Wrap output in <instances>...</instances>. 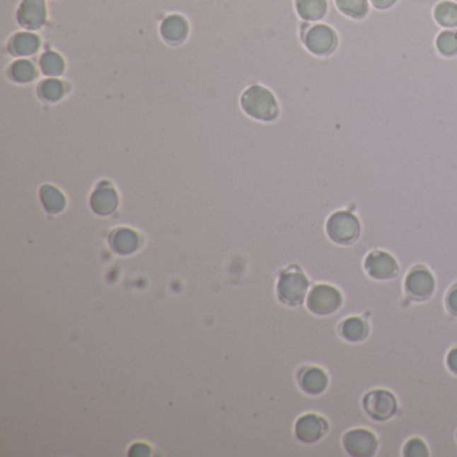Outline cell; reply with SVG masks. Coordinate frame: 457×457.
I'll return each instance as SVG.
<instances>
[{"instance_id": "ba28073f", "label": "cell", "mask_w": 457, "mask_h": 457, "mask_svg": "<svg viewBox=\"0 0 457 457\" xmlns=\"http://www.w3.org/2000/svg\"><path fill=\"white\" fill-rule=\"evenodd\" d=\"M305 45L307 50L314 55L325 57L335 50L338 45V37L329 25H316L307 30Z\"/></svg>"}, {"instance_id": "83f0119b", "label": "cell", "mask_w": 457, "mask_h": 457, "mask_svg": "<svg viewBox=\"0 0 457 457\" xmlns=\"http://www.w3.org/2000/svg\"><path fill=\"white\" fill-rule=\"evenodd\" d=\"M446 368L452 374L457 376V346L451 349L446 356Z\"/></svg>"}, {"instance_id": "d6986e66", "label": "cell", "mask_w": 457, "mask_h": 457, "mask_svg": "<svg viewBox=\"0 0 457 457\" xmlns=\"http://www.w3.org/2000/svg\"><path fill=\"white\" fill-rule=\"evenodd\" d=\"M39 64H40V69H42L43 74H46L47 76L57 78V76L64 74V58L58 52H55V51H46L40 57Z\"/></svg>"}, {"instance_id": "4fadbf2b", "label": "cell", "mask_w": 457, "mask_h": 457, "mask_svg": "<svg viewBox=\"0 0 457 457\" xmlns=\"http://www.w3.org/2000/svg\"><path fill=\"white\" fill-rule=\"evenodd\" d=\"M118 197L109 183H102L91 196V207L100 215H109L115 211Z\"/></svg>"}, {"instance_id": "7402d4cb", "label": "cell", "mask_w": 457, "mask_h": 457, "mask_svg": "<svg viewBox=\"0 0 457 457\" xmlns=\"http://www.w3.org/2000/svg\"><path fill=\"white\" fill-rule=\"evenodd\" d=\"M35 76H37V71L34 64L27 59L15 61L10 67V76L15 82L27 83V82H31Z\"/></svg>"}, {"instance_id": "9a60e30c", "label": "cell", "mask_w": 457, "mask_h": 457, "mask_svg": "<svg viewBox=\"0 0 457 457\" xmlns=\"http://www.w3.org/2000/svg\"><path fill=\"white\" fill-rule=\"evenodd\" d=\"M161 35L168 43L178 45L181 43L188 35V23L180 15H170L161 23Z\"/></svg>"}, {"instance_id": "f1b7e54d", "label": "cell", "mask_w": 457, "mask_h": 457, "mask_svg": "<svg viewBox=\"0 0 457 457\" xmlns=\"http://www.w3.org/2000/svg\"><path fill=\"white\" fill-rule=\"evenodd\" d=\"M377 10H388L393 6L397 0H370Z\"/></svg>"}, {"instance_id": "484cf974", "label": "cell", "mask_w": 457, "mask_h": 457, "mask_svg": "<svg viewBox=\"0 0 457 457\" xmlns=\"http://www.w3.org/2000/svg\"><path fill=\"white\" fill-rule=\"evenodd\" d=\"M403 455L405 457H428L429 451L427 444L421 439H410L407 444L404 445Z\"/></svg>"}, {"instance_id": "603a6c76", "label": "cell", "mask_w": 457, "mask_h": 457, "mask_svg": "<svg viewBox=\"0 0 457 457\" xmlns=\"http://www.w3.org/2000/svg\"><path fill=\"white\" fill-rule=\"evenodd\" d=\"M40 196H42V202L45 204L46 209L52 214H57L59 211H62L64 207V197L62 193L52 188L50 185H46L45 188H42L40 191Z\"/></svg>"}, {"instance_id": "8fae6325", "label": "cell", "mask_w": 457, "mask_h": 457, "mask_svg": "<svg viewBox=\"0 0 457 457\" xmlns=\"http://www.w3.org/2000/svg\"><path fill=\"white\" fill-rule=\"evenodd\" d=\"M16 19L27 30H38L46 22V1L23 0L18 8Z\"/></svg>"}, {"instance_id": "52a82bcc", "label": "cell", "mask_w": 457, "mask_h": 457, "mask_svg": "<svg viewBox=\"0 0 457 457\" xmlns=\"http://www.w3.org/2000/svg\"><path fill=\"white\" fill-rule=\"evenodd\" d=\"M342 446L350 456L371 457L378 449V439L369 429L356 428L343 434Z\"/></svg>"}, {"instance_id": "7a4b0ae2", "label": "cell", "mask_w": 457, "mask_h": 457, "mask_svg": "<svg viewBox=\"0 0 457 457\" xmlns=\"http://www.w3.org/2000/svg\"><path fill=\"white\" fill-rule=\"evenodd\" d=\"M326 232L332 243L338 245H352L361 235V223L352 212L338 211L329 217Z\"/></svg>"}, {"instance_id": "ac0fdd59", "label": "cell", "mask_w": 457, "mask_h": 457, "mask_svg": "<svg viewBox=\"0 0 457 457\" xmlns=\"http://www.w3.org/2000/svg\"><path fill=\"white\" fill-rule=\"evenodd\" d=\"M434 19L445 28L457 27V3L441 1L434 8Z\"/></svg>"}, {"instance_id": "3957f363", "label": "cell", "mask_w": 457, "mask_h": 457, "mask_svg": "<svg viewBox=\"0 0 457 457\" xmlns=\"http://www.w3.org/2000/svg\"><path fill=\"white\" fill-rule=\"evenodd\" d=\"M308 291V279L301 268L292 267L284 271L278 283V295L283 303L299 306L303 303Z\"/></svg>"}, {"instance_id": "cb8c5ba5", "label": "cell", "mask_w": 457, "mask_h": 457, "mask_svg": "<svg viewBox=\"0 0 457 457\" xmlns=\"http://www.w3.org/2000/svg\"><path fill=\"white\" fill-rule=\"evenodd\" d=\"M437 50L444 57H455L457 54V31H443L436 40Z\"/></svg>"}, {"instance_id": "d4e9b609", "label": "cell", "mask_w": 457, "mask_h": 457, "mask_svg": "<svg viewBox=\"0 0 457 457\" xmlns=\"http://www.w3.org/2000/svg\"><path fill=\"white\" fill-rule=\"evenodd\" d=\"M136 244H137V236L133 231L121 229V231H117L113 235V245L117 251L129 253L136 247Z\"/></svg>"}, {"instance_id": "4316f807", "label": "cell", "mask_w": 457, "mask_h": 457, "mask_svg": "<svg viewBox=\"0 0 457 457\" xmlns=\"http://www.w3.org/2000/svg\"><path fill=\"white\" fill-rule=\"evenodd\" d=\"M445 306H446V310L449 311V314L457 317V284L448 292V295L445 298Z\"/></svg>"}, {"instance_id": "5b68a950", "label": "cell", "mask_w": 457, "mask_h": 457, "mask_svg": "<svg viewBox=\"0 0 457 457\" xmlns=\"http://www.w3.org/2000/svg\"><path fill=\"white\" fill-rule=\"evenodd\" d=\"M362 407L370 419L385 422L395 416L398 404L392 392L385 389H376L364 395Z\"/></svg>"}, {"instance_id": "44dd1931", "label": "cell", "mask_w": 457, "mask_h": 457, "mask_svg": "<svg viewBox=\"0 0 457 457\" xmlns=\"http://www.w3.org/2000/svg\"><path fill=\"white\" fill-rule=\"evenodd\" d=\"M341 13L353 19H362L369 11L368 0H335Z\"/></svg>"}, {"instance_id": "277c9868", "label": "cell", "mask_w": 457, "mask_h": 457, "mask_svg": "<svg viewBox=\"0 0 457 457\" xmlns=\"http://www.w3.org/2000/svg\"><path fill=\"white\" fill-rule=\"evenodd\" d=\"M306 303L313 314L328 317L335 314L342 307V294L329 284H318L308 294Z\"/></svg>"}, {"instance_id": "9c48e42d", "label": "cell", "mask_w": 457, "mask_h": 457, "mask_svg": "<svg viewBox=\"0 0 457 457\" xmlns=\"http://www.w3.org/2000/svg\"><path fill=\"white\" fill-rule=\"evenodd\" d=\"M364 268L369 277L374 280L394 279L400 267L393 256L385 251H373L365 258Z\"/></svg>"}, {"instance_id": "8992f818", "label": "cell", "mask_w": 457, "mask_h": 457, "mask_svg": "<svg viewBox=\"0 0 457 457\" xmlns=\"http://www.w3.org/2000/svg\"><path fill=\"white\" fill-rule=\"evenodd\" d=\"M404 289L412 301L427 302L434 294L436 280L432 272L427 267H413L407 272Z\"/></svg>"}, {"instance_id": "30bf717a", "label": "cell", "mask_w": 457, "mask_h": 457, "mask_svg": "<svg viewBox=\"0 0 457 457\" xmlns=\"http://www.w3.org/2000/svg\"><path fill=\"white\" fill-rule=\"evenodd\" d=\"M329 432V422L318 415H305L296 421L295 434L306 444H314Z\"/></svg>"}, {"instance_id": "2e32d148", "label": "cell", "mask_w": 457, "mask_h": 457, "mask_svg": "<svg viewBox=\"0 0 457 457\" xmlns=\"http://www.w3.org/2000/svg\"><path fill=\"white\" fill-rule=\"evenodd\" d=\"M39 45H40V40L35 34L18 33L10 40L8 50L15 57H28L38 51Z\"/></svg>"}, {"instance_id": "e0dca14e", "label": "cell", "mask_w": 457, "mask_h": 457, "mask_svg": "<svg viewBox=\"0 0 457 457\" xmlns=\"http://www.w3.org/2000/svg\"><path fill=\"white\" fill-rule=\"evenodd\" d=\"M296 11L305 21H319L328 13L326 0H296Z\"/></svg>"}, {"instance_id": "5bb4252c", "label": "cell", "mask_w": 457, "mask_h": 457, "mask_svg": "<svg viewBox=\"0 0 457 457\" xmlns=\"http://www.w3.org/2000/svg\"><path fill=\"white\" fill-rule=\"evenodd\" d=\"M338 332L349 343L364 342L369 335V325L362 318H347L338 326Z\"/></svg>"}, {"instance_id": "ffe728a7", "label": "cell", "mask_w": 457, "mask_h": 457, "mask_svg": "<svg viewBox=\"0 0 457 457\" xmlns=\"http://www.w3.org/2000/svg\"><path fill=\"white\" fill-rule=\"evenodd\" d=\"M64 85L57 78H49L42 81L38 85V96L45 101H59L64 96Z\"/></svg>"}, {"instance_id": "6da1fadb", "label": "cell", "mask_w": 457, "mask_h": 457, "mask_svg": "<svg viewBox=\"0 0 457 457\" xmlns=\"http://www.w3.org/2000/svg\"><path fill=\"white\" fill-rule=\"evenodd\" d=\"M243 110L258 121L270 122L279 115V105L270 90L254 85L243 93L241 98Z\"/></svg>"}, {"instance_id": "7c38bea8", "label": "cell", "mask_w": 457, "mask_h": 457, "mask_svg": "<svg viewBox=\"0 0 457 457\" xmlns=\"http://www.w3.org/2000/svg\"><path fill=\"white\" fill-rule=\"evenodd\" d=\"M299 383L303 392L310 395L325 393L329 386V377L325 370L319 368H307L299 377Z\"/></svg>"}]
</instances>
